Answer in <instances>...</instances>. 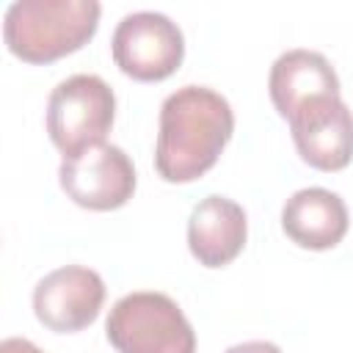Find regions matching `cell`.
I'll return each instance as SVG.
<instances>
[{
	"label": "cell",
	"mask_w": 353,
	"mask_h": 353,
	"mask_svg": "<svg viewBox=\"0 0 353 353\" xmlns=\"http://www.w3.org/2000/svg\"><path fill=\"white\" fill-rule=\"evenodd\" d=\"M292 141L303 163L317 171H342L353 160V110L342 97L309 102L290 119Z\"/></svg>",
	"instance_id": "8"
},
{
	"label": "cell",
	"mask_w": 353,
	"mask_h": 353,
	"mask_svg": "<svg viewBox=\"0 0 353 353\" xmlns=\"http://www.w3.org/2000/svg\"><path fill=\"white\" fill-rule=\"evenodd\" d=\"M268 88L279 116L290 121L309 102L339 97V77L325 55L314 50H287L273 61Z\"/></svg>",
	"instance_id": "9"
},
{
	"label": "cell",
	"mask_w": 353,
	"mask_h": 353,
	"mask_svg": "<svg viewBox=\"0 0 353 353\" xmlns=\"http://www.w3.org/2000/svg\"><path fill=\"white\" fill-rule=\"evenodd\" d=\"M234 132V113L218 91L182 85L160 105L154 168L165 182H193L221 157Z\"/></svg>",
	"instance_id": "1"
},
{
	"label": "cell",
	"mask_w": 353,
	"mask_h": 353,
	"mask_svg": "<svg viewBox=\"0 0 353 353\" xmlns=\"http://www.w3.org/2000/svg\"><path fill=\"white\" fill-rule=\"evenodd\" d=\"M347 207L345 201L325 188H303L295 190L281 210V229L284 234L312 251L334 248L347 234Z\"/></svg>",
	"instance_id": "11"
},
{
	"label": "cell",
	"mask_w": 353,
	"mask_h": 353,
	"mask_svg": "<svg viewBox=\"0 0 353 353\" xmlns=\"http://www.w3.org/2000/svg\"><path fill=\"white\" fill-rule=\"evenodd\" d=\"M97 0H17L6 8V47L28 63H52L80 50L99 28Z\"/></svg>",
	"instance_id": "2"
},
{
	"label": "cell",
	"mask_w": 353,
	"mask_h": 353,
	"mask_svg": "<svg viewBox=\"0 0 353 353\" xmlns=\"http://www.w3.org/2000/svg\"><path fill=\"white\" fill-rule=\"evenodd\" d=\"M119 353H196V331L165 292H130L119 298L105 323Z\"/></svg>",
	"instance_id": "3"
},
{
	"label": "cell",
	"mask_w": 353,
	"mask_h": 353,
	"mask_svg": "<svg viewBox=\"0 0 353 353\" xmlns=\"http://www.w3.org/2000/svg\"><path fill=\"white\" fill-rule=\"evenodd\" d=\"M105 301V281L97 270L66 265L47 273L33 290V312L55 334H74L91 325Z\"/></svg>",
	"instance_id": "7"
},
{
	"label": "cell",
	"mask_w": 353,
	"mask_h": 353,
	"mask_svg": "<svg viewBox=\"0 0 353 353\" xmlns=\"http://www.w3.org/2000/svg\"><path fill=\"white\" fill-rule=\"evenodd\" d=\"M0 353H41L30 339H22V336H8L0 342Z\"/></svg>",
	"instance_id": "13"
},
{
	"label": "cell",
	"mask_w": 353,
	"mask_h": 353,
	"mask_svg": "<svg viewBox=\"0 0 353 353\" xmlns=\"http://www.w3.org/2000/svg\"><path fill=\"white\" fill-rule=\"evenodd\" d=\"M116 97L99 74H72L47 99V132L63 157L105 143L113 127Z\"/></svg>",
	"instance_id": "4"
},
{
	"label": "cell",
	"mask_w": 353,
	"mask_h": 353,
	"mask_svg": "<svg viewBox=\"0 0 353 353\" xmlns=\"http://www.w3.org/2000/svg\"><path fill=\"white\" fill-rule=\"evenodd\" d=\"M226 353H281V347L273 342H265V339H251V342L232 345Z\"/></svg>",
	"instance_id": "12"
},
{
	"label": "cell",
	"mask_w": 353,
	"mask_h": 353,
	"mask_svg": "<svg viewBox=\"0 0 353 353\" xmlns=\"http://www.w3.org/2000/svg\"><path fill=\"white\" fill-rule=\"evenodd\" d=\"M116 66L141 83H157L171 77L185 58V39L176 22L157 11L127 14L113 30Z\"/></svg>",
	"instance_id": "5"
},
{
	"label": "cell",
	"mask_w": 353,
	"mask_h": 353,
	"mask_svg": "<svg viewBox=\"0 0 353 353\" xmlns=\"http://www.w3.org/2000/svg\"><path fill=\"white\" fill-rule=\"evenodd\" d=\"M63 193L85 210L108 212L124 207L135 193V168L124 149L113 143L91 146L74 157H63L58 168Z\"/></svg>",
	"instance_id": "6"
},
{
	"label": "cell",
	"mask_w": 353,
	"mask_h": 353,
	"mask_svg": "<svg viewBox=\"0 0 353 353\" xmlns=\"http://www.w3.org/2000/svg\"><path fill=\"white\" fill-rule=\"evenodd\" d=\"M245 210L226 196L201 199L188 218V248L204 268L229 265L245 245Z\"/></svg>",
	"instance_id": "10"
}]
</instances>
